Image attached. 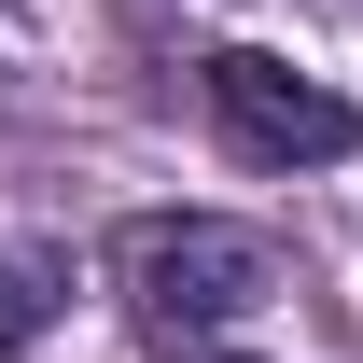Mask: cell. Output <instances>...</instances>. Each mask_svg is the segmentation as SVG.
<instances>
[{
    "label": "cell",
    "mask_w": 363,
    "mask_h": 363,
    "mask_svg": "<svg viewBox=\"0 0 363 363\" xmlns=\"http://www.w3.org/2000/svg\"><path fill=\"white\" fill-rule=\"evenodd\" d=\"M112 294L182 350V335H238L252 308H279L294 252L238 210H140V224H112Z\"/></svg>",
    "instance_id": "cell-1"
},
{
    "label": "cell",
    "mask_w": 363,
    "mask_h": 363,
    "mask_svg": "<svg viewBox=\"0 0 363 363\" xmlns=\"http://www.w3.org/2000/svg\"><path fill=\"white\" fill-rule=\"evenodd\" d=\"M196 98H210V126L252 154V168H321V154H350V98L335 84H308L294 56H266V43H210L196 56Z\"/></svg>",
    "instance_id": "cell-2"
},
{
    "label": "cell",
    "mask_w": 363,
    "mask_h": 363,
    "mask_svg": "<svg viewBox=\"0 0 363 363\" xmlns=\"http://www.w3.org/2000/svg\"><path fill=\"white\" fill-rule=\"evenodd\" d=\"M43 321H56V279L43 266H0V350H28Z\"/></svg>",
    "instance_id": "cell-3"
},
{
    "label": "cell",
    "mask_w": 363,
    "mask_h": 363,
    "mask_svg": "<svg viewBox=\"0 0 363 363\" xmlns=\"http://www.w3.org/2000/svg\"><path fill=\"white\" fill-rule=\"evenodd\" d=\"M168 363H238V350H224V335H182V350H168Z\"/></svg>",
    "instance_id": "cell-4"
},
{
    "label": "cell",
    "mask_w": 363,
    "mask_h": 363,
    "mask_svg": "<svg viewBox=\"0 0 363 363\" xmlns=\"http://www.w3.org/2000/svg\"><path fill=\"white\" fill-rule=\"evenodd\" d=\"M350 14H363V0H350Z\"/></svg>",
    "instance_id": "cell-5"
}]
</instances>
